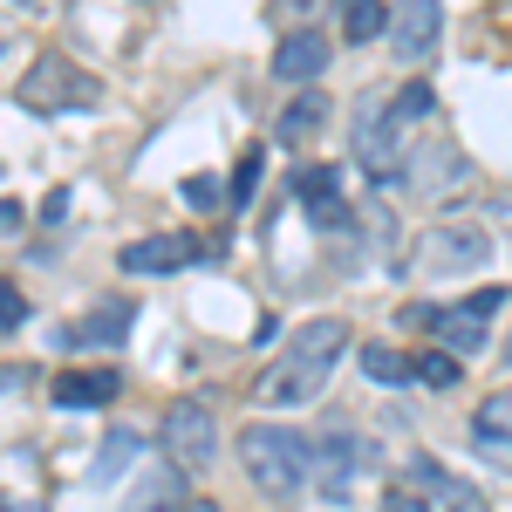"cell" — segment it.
I'll list each match as a JSON object with an SVG mask.
<instances>
[{
    "mask_svg": "<svg viewBox=\"0 0 512 512\" xmlns=\"http://www.w3.org/2000/svg\"><path fill=\"white\" fill-rule=\"evenodd\" d=\"M396 130H403V123L383 117V96H369V103H362V117H355V158H362V171H369L376 185L403 178V151H396Z\"/></svg>",
    "mask_w": 512,
    "mask_h": 512,
    "instance_id": "5b68a950",
    "label": "cell"
},
{
    "mask_svg": "<svg viewBox=\"0 0 512 512\" xmlns=\"http://www.w3.org/2000/svg\"><path fill=\"white\" fill-rule=\"evenodd\" d=\"M253 192H260V151H246V158L233 164V198H239V205H246V198H253Z\"/></svg>",
    "mask_w": 512,
    "mask_h": 512,
    "instance_id": "603a6c76",
    "label": "cell"
},
{
    "mask_svg": "<svg viewBox=\"0 0 512 512\" xmlns=\"http://www.w3.org/2000/svg\"><path fill=\"white\" fill-rule=\"evenodd\" d=\"M362 465H369V444L362 437H321L315 444V492L328 506H349V485H355Z\"/></svg>",
    "mask_w": 512,
    "mask_h": 512,
    "instance_id": "8992f818",
    "label": "cell"
},
{
    "mask_svg": "<svg viewBox=\"0 0 512 512\" xmlns=\"http://www.w3.org/2000/svg\"><path fill=\"white\" fill-rule=\"evenodd\" d=\"M321 69H328V41H321L315 28H301V35L280 41V55H274V76L280 82H315Z\"/></svg>",
    "mask_w": 512,
    "mask_h": 512,
    "instance_id": "8fae6325",
    "label": "cell"
},
{
    "mask_svg": "<svg viewBox=\"0 0 512 512\" xmlns=\"http://www.w3.org/2000/svg\"><path fill=\"white\" fill-rule=\"evenodd\" d=\"M130 458H137V431H110V437H103V458L89 465V485H110Z\"/></svg>",
    "mask_w": 512,
    "mask_h": 512,
    "instance_id": "ac0fdd59",
    "label": "cell"
},
{
    "mask_svg": "<svg viewBox=\"0 0 512 512\" xmlns=\"http://www.w3.org/2000/svg\"><path fill=\"white\" fill-rule=\"evenodd\" d=\"M362 369H369L376 383H410V376H417V362H410V355H396V349H383V342H376V349H362Z\"/></svg>",
    "mask_w": 512,
    "mask_h": 512,
    "instance_id": "d6986e66",
    "label": "cell"
},
{
    "mask_svg": "<svg viewBox=\"0 0 512 512\" xmlns=\"http://www.w3.org/2000/svg\"><path fill=\"white\" fill-rule=\"evenodd\" d=\"M185 512H219V506H212V499H185Z\"/></svg>",
    "mask_w": 512,
    "mask_h": 512,
    "instance_id": "83f0119b",
    "label": "cell"
},
{
    "mask_svg": "<svg viewBox=\"0 0 512 512\" xmlns=\"http://www.w3.org/2000/svg\"><path fill=\"white\" fill-rule=\"evenodd\" d=\"M164 499H171V478H151L144 492H130V499H123V512H164Z\"/></svg>",
    "mask_w": 512,
    "mask_h": 512,
    "instance_id": "cb8c5ba5",
    "label": "cell"
},
{
    "mask_svg": "<svg viewBox=\"0 0 512 512\" xmlns=\"http://www.w3.org/2000/svg\"><path fill=\"white\" fill-rule=\"evenodd\" d=\"M164 451L178 458V465H192V472H205L212 458H219V417L205 410V403H171L164 410Z\"/></svg>",
    "mask_w": 512,
    "mask_h": 512,
    "instance_id": "277c9868",
    "label": "cell"
},
{
    "mask_svg": "<svg viewBox=\"0 0 512 512\" xmlns=\"http://www.w3.org/2000/svg\"><path fill=\"white\" fill-rule=\"evenodd\" d=\"M321 123H328V103H321L315 89H301V96H294V103H287V110H280L274 137H280V144H308V137H315Z\"/></svg>",
    "mask_w": 512,
    "mask_h": 512,
    "instance_id": "2e32d148",
    "label": "cell"
},
{
    "mask_svg": "<svg viewBox=\"0 0 512 512\" xmlns=\"http://www.w3.org/2000/svg\"><path fill=\"white\" fill-rule=\"evenodd\" d=\"M28 110H41V117H55V110H82V103H96V76H82L76 62H35L28 69V82L14 89Z\"/></svg>",
    "mask_w": 512,
    "mask_h": 512,
    "instance_id": "3957f363",
    "label": "cell"
},
{
    "mask_svg": "<svg viewBox=\"0 0 512 512\" xmlns=\"http://www.w3.org/2000/svg\"><path fill=\"white\" fill-rule=\"evenodd\" d=\"M0 512H48V506H35V499H7Z\"/></svg>",
    "mask_w": 512,
    "mask_h": 512,
    "instance_id": "4316f807",
    "label": "cell"
},
{
    "mask_svg": "<svg viewBox=\"0 0 512 512\" xmlns=\"http://www.w3.org/2000/svg\"><path fill=\"white\" fill-rule=\"evenodd\" d=\"M198 253L192 233H151V239H130L123 246V274H171Z\"/></svg>",
    "mask_w": 512,
    "mask_h": 512,
    "instance_id": "ba28073f",
    "label": "cell"
},
{
    "mask_svg": "<svg viewBox=\"0 0 512 512\" xmlns=\"http://www.w3.org/2000/svg\"><path fill=\"white\" fill-rule=\"evenodd\" d=\"M390 110H396V123L410 130L417 117H431V89H424V82H403V89L390 96Z\"/></svg>",
    "mask_w": 512,
    "mask_h": 512,
    "instance_id": "ffe728a7",
    "label": "cell"
},
{
    "mask_svg": "<svg viewBox=\"0 0 512 512\" xmlns=\"http://www.w3.org/2000/svg\"><path fill=\"white\" fill-rule=\"evenodd\" d=\"M294 192L315 205L321 226H342V198H335V171H328V164H301V171H294Z\"/></svg>",
    "mask_w": 512,
    "mask_h": 512,
    "instance_id": "9a60e30c",
    "label": "cell"
},
{
    "mask_svg": "<svg viewBox=\"0 0 512 512\" xmlns=\"http://www.w3.org/2000/svg\"><path fill=\"white\" fill-rule=\"evenodd\" d=\"M342 349H349V328H342V321H308V328L287 342V355L260 376V390H253V396L274 403V410L315 403V396L328 390V369L342 362Z\"/></svg>",
    "mask_w": 512,
    "mask_h": 512,
    "instance_id": "6da1fadb",
    "label": "cell"
},
{
    "mask_svg": "<svg viewBox=\"0 0 512 512\" xmlns=\"http://www.w3.org/2000/svg\"><path fill=\"white\" fill-rule=\"evenodd\" d=\"M239 458H246V478L267 492V499H301V485L315 478V444L287 424H246L239 437Z\"/></svg>",
    "mask_w": 512,
    "mask_h": 512,
    "instance_id": "7a4b0ae2",
    "label": "cell"
},
{
    "mask_svg": "<svg viewBox=\"0 0 512 512\" xmlns=\"http://www.w3.org/2000/svg\"><path fill=\"white\" fill-rule=\"evenodd\" d=\"M431 328L451 355H478L485 349V308H431Z\"/></svg>",
    "mask_w": 512,
    "mask_h": 512,
    "instance_id": "7c38bea8",
    "label": "cell"
},
{
    "mask_svg": "<svg viewBox=\"0 0 512 512\" xmlns=\"http://www.w3.org/2000/svg\"><path fill=\"white\" fill-rule=\"evenodd\" d=\"M185 198H192V205H219V185H212V178H192Z\"/></svg>",
    "mask_w": 512,
    "mask_h": 512,
    "instance_id": "484cf974",
    "label": "cell"
},
{
    "mask_svg": "<svg viewBox=\"0 0 512 512\" xmlns=\"http://www.w3.org/2000/svg\"><path fill=\"white\" fill-rule=\"evenodd\" d=\"M485 253H492V239L472 226H437L431 233V267H478Z\"/></svg>",
    "mask_w": 512,
    "mask_h": 512,
    "instance_id": "5bb4252c",
    "label": "cell"
},
{
    "mask_svg": "<svg viewBox=\"0 0 512 512\" xmlns=\"http://www.w3.org/2000/svg\"><path fill=\"white\" fill-rule=\"evenodd\" d=\"M117 390H123L117 369H69V376H55V403L62 410H103Z\"/></svg>",
    "mask_w": 512,
    "mask_h": 512,
    "instance_id": "30bf717a",
    "label": "cell"
},
{
    "mask_svg": "<svg viewBox=\"0 0 512 512\" xmlns=\"http://www.w3.org/2000/svg\"><path fill=\"white\" fill-rule=\"evenodd\" d=\"M458 376H465L458 355H424L417 362V383H431V390H458Z\"/></svg>",
    "mask_w": 512,
    "mask_h": 512,
    "instance_id": "44dd1931",
    "label": "cell"
},
{
    "mask_svg": "<svg viewBox=\"0 0 512 512\" xmlns=\"http://www.w3.org/2000/svg\"><path fill=\"white\" fill-rule=\"evenodd\" d=\"M437 35H444V7L437 0H410V7H396V62H431L437 55Z\"/></svg>",
    "mask_w": 512,
    "mask_h": 512,
    "instance_id": "52a82bcc",
    "label": "cell"
},
{
    "mask_svg": "<svg viewBox=\"0 0 512 512\" xmlns=\"http://www.w3.org/2000/svg\"><path fill=\"white\" fill-rule=\"evenodd\" d=\"M383 28H396V7H383V0H355L349 14H342V35L349 41H376Z\"/></svg>",
    "mask_w": 512,
    "mask_h": 512,
    "instance_id": "e0dca14e",
    "label": "cell"
},
{
    "mask_svg": "<svg viewBox=\"0 0 512 512\" xmlns=\"http://www.w3.org/2000/svg\"><path fill=\"white\" fill-rule=\"evenodd\" d=\"M472 444L492 458V465H506V472H512V390H499V396H485V403H478Z\"/></svg>",
    "mask_w": 512,
    "mask_h": 512,
    "instance_id": "9c48e42d",
    "label": "cell"
},
{
    "mask_svg": "<svg viewBox=\"0 0 512 512\" xmlns=\"http://www.w3.org/2000/svg\"><path fill=\"white\" fill-rule=\"evenodd\" d=\"M21 321H28V301H21V287H14V280H0V328H7V335H21Z\"/></svg>",
    "mask_w": 512,
    "mask_h": 512,
    "instance_id": "7402d4cb",
    "label": "cell"
},
{
    "mask_svg": "<svg viewBox=\"0 0 512 512\" xmlns=\"http://www.w3.org/2000/svg\"><path fill=\"white\" fill-rule=\"evenodd\" d=\"M383 512H431V499H424L417 485H390V499H383Z\"/></svg>",
    "mask_w": 512,
    "mask_h": 512,
    "instance_id": "d4e9b609",
    "label": "cell"
},
{
    "mask_svg": "<svg viewBox=\"0 0 512 512\" xmlns=\"http://www.w3.org/2000/svg\"><path fill=\"white\" fill-rule=\"evenodd\" d=\"M123 328H130V308L123 301H103L96 315H82L69 335H62V349H110V342H123Z\"/></svg>",
    "mask_w": 512,
    "mask_h": 512,
    "instance_id": "4fadbf2b",
    "label": "cell"
}]
</instances>
